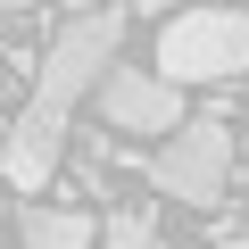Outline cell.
I'll return each mask as SVG.
<instances>
[{"instance_id":"1","label":"cell","mask_w":249,"mask_h":249,"mask_svg":"<svg viewBox=\"0 0 249 249\" xmlns=\"http://www.w3.org/2000/svg\"><path fill=\"white\" fill-rule=\"evenodd\" d=\"M116 50H124V9H83V17H67V34L50 42V58L34 67V100L25 108H42V116H75V100L116 67Z\"/></svg>"},{"instance_id":"2","label":"cell","mask_w":249,"mask_h":249,"mask_svg":"<svg viewBox=\"0 0 249 249\" xmlns=\"http://www.w3.org/2000/svg\"><path fill=\"white\" fill-rule=\"evenodd\" d=\"M158 75L166 83H232L249 75V17L241 9H175L158 34Z\"/></svg>"},{"instance_id":"3","label":"cell","mask_w":249,"mask_h":249,"mask_svg":"<svg viewBox=\"0 0 249 249\" xmlns=\"http://www.w3.org/2000/svg\"><path fill=\"white\" fill-rule=\"evenodd\" d=\"M150 183L166 199H183V208H216L224 183H232V133H224V116L175 124V133L158 142V158H150Z\"/></svg>"},{"instance_id":"4","label":"cell","mask_w":249,"mask_h":249,"mask_svg":"<svg viewBox=\"0 0 249 249\" xmlns=\"http://www.w3.org/2000/svg\"><path fill=\"white\" fill-rule=\"evenodd\" d=\"M100 116L116 133H175L183 124V83H166L158 67H108L100 75Z\"/></svg>"},{"instance_id":"5","label":"cell","mask_w":249,"mask_h":249,"mask_svg":"<svg viewBox=\"0 0 249 249\" xmlns=\"http://www.w3.org/2000/svg\"><path fill=\"white\" fill-rule=\"evenodd\" d=\"M58 150H67V124H58V116H42V108H17L9 142H0V166H9V183H17V191H42V183L58 175Z\"/></svg>"},{"instance_id":"6","label":"cell","mask_w":249,"mask_h":249,"mask_svg":"<svg viewBox=\"0 0 249 249\" xmlns=\"http://www.w3.org/2000/svg\"><path fill=\"white\" fill-rule=\"evenodd\" d=\"M100 224L83 208H25V249H91Z\"/></svg>"},{"instance_id":"7","label":"cell","mask_w":249,"mask_h":249,"mask_svg":"<svg viewBox=\"0 0 249 249\" xmlns=\"http://www.w3.org/2000/svg\"><path fill=\"white\" fill-rule=\"evenodd\" d=\"M100 249H158V216H150L142 199H124V208L100 224Z\"/></svg>"},{"instance_id":"8","label":"cell","mask_w":249,"mask_h":249,"mask_svg":"<svg viewBox=\"0 0 249 249\" xmlns=\"http://www.w3.org/2000/svg\"><path fill=\"white\" fill-rule=\"evenodd\" d=\"M25 9H42V0H0V17H25Z\"/></svg>"},{"instance_id":"9","label":"cell","mask_w":249,"mask_h":249,"mask_svg":"<svg viewBox=\"0 0 249 249\" xmlns=\"http://www.w3.org/2000/svg\"><path fill=\"white\" fill-rule=\"evenodd\" d=\"M133 9H150V17H166V9H183V0H133Z\"/></svg>"},{"instance_id":"10","label":"cell","mask_w":249,"mask_h":249,"mask_svg":"<svg viewBox=\"0 0 249 249\" xmlns=\"http://www.w3.org/2000/svg\"><path fill=\"white\" fill-rule=\"evenodd\" d=\"M58 9H75V17H83V9H100V0H58Z\"/></svg>"},{"instance_id":"11","label":"cell","mask_w":249,"mask_h":249,"mask_svg":"<svg viewBox=\"0 0 249 249\" xmlns=\"http://www.w3.org/2000/svg\"><path fill=\"white\" fill-rule=\"evenodd\" d=\"M224 249H249V241H224Z\"/></svg>"},{"instance_id":"12","label":"cell","mask_w":249,"mask_h":249,"mask_svg":"<svg viewBox=\"0 0 249 249\" xmlns=\"http://www.w3.org/2000/svg\"><path fill=\"white\" fill-rule=\"evenodd\" d=\"M0 50H9V42H0Z\"/></svg>"}]
</instances>
